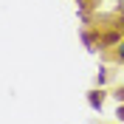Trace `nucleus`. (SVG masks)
<instances>
[{"instance_id": "f257e3e1", "label": "nucleus", "mask_w": 124, "mask_h": 124, "mask_svg": "<svg viewBox=\"0 0 124 124\" xmlns=\"http://www.w3.org/2000/svg\"><path fill=\"white\" fill-rule=\"evenodd\" d=\"M104 96H107V93L101 90V87H93V90L87 93V104H90V110L101 113V110H104Z\"/></svg>"}, {"instance_id": "f03ea898", "label": "nucleus", "mask_w": 124, "mask_h": 124, "mask_svg": "<svg viewBox=\"0 0 124 124\" xmlns=\"http://www.w3.org/2000/svg\"><path fill=\"white\" fill-rule=\"evenodd\" d=\"M110 56H113L116 62H124V37L118 39V42H116L113 48H110Z\"/></svg>"}, {"instance_id": "7ed1b4c3", "label": "nucleus", "mask_w": 124, "mask_h": 124, "mask_svg": "<svg viewBox=\"0 0 124 124\" xmlns=\"http://www.w3.org/2000/svg\"><path fill=\"white\" fill-rule=\"evenodd\" d=\"M104 79H107V73H104V70H99V73H96V85H104Z\"/></svg>"}, {"instance_id": "20e7f679", "label": "nucleus", "mask_w": 124, "mask_h": 124, "mask_svg": "<svg viewBox=\"0 0 124 124\" xmlns=\"http://www.w3.org/2000/svg\"><path fill=\"white\" fill-rule=\"evenodd\" d=\"M116 28L124 34V14H121V17H116Z\"/></svg>"}, {"instance_id": "39448f33", "label": "nucleus", "mask_w": 124, "mask_h": 124, "mask_svg": "<svg viewBox=\"0 0 124 124\" xmlns=\"http://www.w3.org/2000/svg\"><path fill=\"white\" fill-rule=\"evenodd\" d=\"M76 6H87V0H76Z\"/></svg>"}]
</instances>
